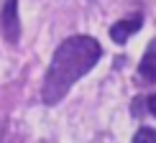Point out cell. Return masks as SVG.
<instances>
[{
	"label": "cell",
	"instance_id": "1",
	"mask_svg": "<svg viewBox=\"0 0 156 143\" xmlns=\"http://www.w3.org/2000/svg\"><path fill=\"white\" fill-rule=\"evenodd\" d=\"M102 59V46L100 41L92 36H69L56 46L51 64L44 77L41 87V100L46 105H56L62 102L67 92L74 87V82H80L84 74L95 69V64Z\"/></svg>",
	"mask_w": 156,
	"mask_h": 143
},
{
	"label": "cell",
	"instance_id": "2",
	"mask_svg": "<svg viewBox=\"0 0 156 143\" xmlns=\"http://www.w3.org/2000/svg\"><path fill=\"white\" fill-rule=\"evenodd\" d=\"M0 31L8 44H18L21 38V18H18V0H5L0 10Z\"/></svg>",
	"mask_w": 156,
	"mask_h": 143
},
{
	"label": "cell",
	"instance_id": "3",
	"mask_svg": "<svg viewBox=\"0 0 156 143\" xmlns=\"http://www.w3.org/2000/svg\"><path fill=\"white\" fill-rule=\"evenodd\" d=\"M141 26H144V16H141V13L138 16H131V18H123V21L110 26V38H113L115 44H126L133 33L141 31Z\"/></svg>",
	"mask_w": 156,
	"mask_h": 143
},
{
	"label": "cell",
	"instance_id": "4",
	"mask_svg": "<svg viewBox=\"0 0 156 143\" xmlns=\"http://www.w3.org/2000/svg\"><path fill=\"white\" fill-rule=\"evenodd\" d=\"M138 82L141 84H154L156 82V38H151L148 49L144 51V59L138 64Z\"/></svg>",
	"mask_w": 156,
	"mask_h": 143
},
{
	"label": "cell",
	"instance_id": "5",
	"mask_svg": "<svg viewBox=\"0 0 156 143\" xmlns=\"http://www.w3.org/2000/svg\"><path fill=\"white\" fill-rule=\"evenodd\" d=\"M133 143H156V131L154 128H138L133 135Z\"/></svg>",
	"mask_w": 156,
	"mask_h": 143
},
{
	"label": "cell",
	"instance_id": "6",
	"mask_svg": "<svg viewBox=\"0 0 156 143\" xmlns=\"http://www.w3.org/2000/svg\"><path fill=\"white\" fill-rule=\"evenodd\" d=\"M144 102H146V110H148V113H151V115H156V95H148Z\"/></svg>",
	"mask_w": 156,
	"mask_h": 143
}]
</instances>
